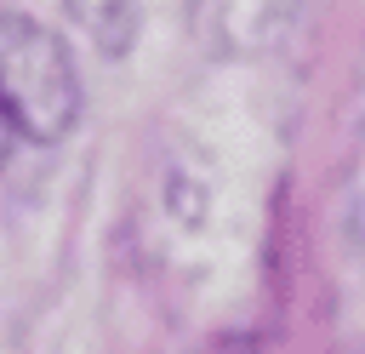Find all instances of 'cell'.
Masks as SVG:
<instances>
[{
  "mask_svg": "<svg viewBox=\"0 0 365 354\" xmlns=\"http://www.w3.org/2000/svg\"><path fill=\"white\" fill-rule=\"evenodd\" d=\"M80 120V74L51 29L0 17V177L17 154L51 148Z\"/></svg>",
  "mask_w": 365,
  "mask_h": 354,
  "instance_id": "6da1fadb",
  "label": "cell"
},
{
  "mask_svg": "<svg viewBox=\"0 0 365 354\" xmlns=\"http://www.w3.org/2000/svg\"><path fill=\"white\" fill-rule=\"evenodd\" d=\"M188 29L211 57H257L285 40L302 0H182Z\"/></svg>",
  "mask_w": 365,
  "mask_h": 354,
  "instance_id": "7a4b0ae2",
  "label": "cell"
},
{
  "mask_svg": "<svg viewBox=\"0 0 365 354\" xmlns=\"http://www.w3.org/2000/svg\"><path fill=\"white\" fill-rule=\"evenodd\" d=\"M63 6L97 40V51H108V57H120L137 40V29H143V6L137 0H63Z\"/></svg>",
  "mask_w": 365,
  "mask_h": 354,
  "instance_id": "3957f363",
  "label": "cell"
},
{
  "mask_svg": "<svg viewBox=\"0 0 365 354\" xmlns=\"http://www.w3.org/2000/svg\"><path fill=\"white\" fill-rule=\"evenodd\" d=\"M359 246H365V228H359Z\"/></svg>",
  "mask_w": 365,
  "mask_h": 354,
  "instance_id": "277c9868",
  "label": "cell"
}]
</instances>
